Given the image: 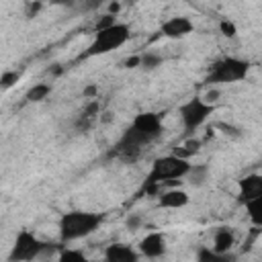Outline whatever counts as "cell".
I'll return each mask as SVG.
<instances>
[{
    "instance_id": "obj_1",
    "label": "cell",
    "mask_w": 262,
    "mask_h": 262,
    "mask_svg": "<svg viewBox=\"0 0 262 262\" xmlns=\"http://www.w3.org/2000/svg\"><path fill=\"white\" fill-rule=\"evenodd\" d=\"M164 127H162V117L154 111H145L135 115V119L131 121V125L121 133V137L117 139V143L111 149V156L121 158L123 162H135L143 147L154 143L156 139H160Z\"/></svg>"
},
{
    "instance_id": "obj_2",
    "label": "cell",
    "mask_w": 262,
    "mask_h": 262,
    "mask_svg": "<svg viewBox=\"0 0 262 262\" xmlns=\"http://www.w3.org/2000/svg\"><path fill=\"white\" fill-rule=\"evenodd\" d=\"M190 166L192 164L188 160H182L174 154L160 156L151 162V168L143 180L141 190L147 194H158L164 188V184H174V182L184 180L186 174L190 172Z\"/></svg>"
},
{
    "instance_id": "obj_3",
    "label": "cell",
    "mask_w": 262,
    "mask_h": 262,
    "mask_svg": "<svg viewBox=\"0 0 262 262\" xmlns=\"http://www.w3.org/2000/svg\"><path fill=\"white\" fill-rule=\"evenodd\" d=\"M104 223V213H94V211H66L59 221V239L63 244L84 239L92 235L100 225Z\"/></svg>"
},
{
    "instance_id": "obj_4",
    "label": "cell",
    "mask_w": 262,
    "mask_h": 262,
    "mask_svg": "<svg viewBox=\"0 0 262 262\" xmlns=\"http://www.w3.org/2000/svg\"><path fill=\"white\" fill-rule=\"evenodd\" d=\"M252 63L244 57H235V55H225L221 59H215L205 74V84L211 86H219V84H235L246 80L248 72H250Z\"/></svg>"
},
{
    "instance_id": "obj_5",
    "label": "cell",
    "mask_w": 262,
    "mask_h": 262,
    "mask_svg": "<svg viewBox=\"0 0 262 262\" xmlns=\"http://www.w3.org/2000/svg\"><path fill=\"white\" fill-rule=\"evenodd\" d=\"M131 39V29L127 23H115L113 27L94 33L90 45L86 47V51L82 53V57H96V55H106L119 47H123L127 41Z\"/></svg>"
},
{
    "instance_id": "obj_6",
    "label": "cell",
    "mask_w": 262,
    "mask_h": 262,
    "mask_svg": "<svg viewBox=\"0 0 262 262\" xmlns=\"http://www.w3.org/2000/svg\"><path fill=\"white\" fill-rule=\"evenodd\" d=\"M51 244L43 242L41 237H37L31 229H20L8 250L6 262H33L37 260L43 252L49 250Z\"/></svg>"
},
{
    "instance_id": "obj_7",
    "label": "cell",
    "mask_w": 262,
    "mask_h": 262,
    "mask_svg": "<svg viewBox=\"0 0 262 262\" xmlns=\"http://www.w3.org/2000/svg\"><path fill=\"white\" fill-rule=\"evenodd\" d=\"M215 108L217 106L203 100V96H192L186 102H182L178 106V117H180V123H182L184 131L188 135H192L196 129H201L207 123V119L215 113Z\"/></svg>"
},
{
    "instance_id": "obj_8",
    "label": "cell",
    "mask_w": 262,
    "mask_h": 262,
    "mask_svg": "<svg viewBox=\"0 0 262 262\" xmlns=\"http://www.w3.org/2000/svg\"><path fill=\"white\" fill-rule=\"evenodd\" d=\"M137 252L139 256L147 258V260H156L162 258L168 252V244H166V235L162 231H147L139 244H137Z\"/></svg>"
},
{
    "instance_id": "obj_9",
    "label": "cell",
    "mask_w": 262,
    "mask_h": 262,
    "mask_svg": "<svg viewBox=\"0 0 262 262\" xmlns=\"http://www.w3.org/2000/svg\"><path fill=\"white\" fill-rule=\"evenodd\" d=\"M194 31V25L188 16H170L166 18L162 25H160V33L166 37V39H182L186 35H190Z\"/></svg>"
},
{
    "instance_id": "obj_10",
    "label": "cell",
    "mask_w": 262,
    "mask_h": 262,
    "mask_svg": "<svg viewBox=\"0 0 262 262\" xmlns=\"http://www.w3.org/2000/svg\"><path fill=\"white\" fill-rule=\"evenodd\" d=\"M262 196V176L258 172L246 174L244 178H239L237 182V203L246 205L252 199Z\"/></svg>"
},
{
    "instance_id": "obj_11",
    "label": "cell",
    "mask_w": 262,
    "mask_h": 262,
    "mask_svg": "<svg viewBox=\"0 0 262 262\" xmlns=\"http://www.w3.org/2000/svg\"><path fill=\"white\" fill-rule=\"evenodd\" d=\"M139 252L125 244V242H113L104 248V254H102V260L104 262H139Z\"/></svg>"
},
{
    "instance_id": "obj_12",
    "label": "cell",
    "mask_w": 262,
    "mask_h": 262,
    "mask_svg": "<svg viewBox=\"0 0 262 262\" xmlns=\"http://www.w3.org/2000/svg\"><path fill=\"white\" fill-rule=\"evenodd\" d=\"M190 203V194L182 188H166L158 192V207L162 209H182Z\"/></svg>"
},
{
    "instance_id": "obj_13",
    "label": "cell",
    "mask_w": 262,
    "mask_h": 262,
    "mask_svg": "<svg viewBox=\"0 0 262 262\" xmlns=\"http://www.w3.org/2000/svg\"><path fill=\"white\" fill-rule=\"evenodd\" d=\"M235 246V233L231 227H219L213 233V250L217 254H229Z\"/></svg>"
},
{
    "instance_id": "obj_14",
    "label": "cell",
    "mask_w": 262,
    "mask_h": 262,
    "mask_svg": "<svg viewBox=\"0 0 262 262\" xmlns=\"http://www.w3.org/2000/svg\"><path fill=\"white\" fill-rule=\"evenodd\" d=\"M231 260H237L235 254H217L211 246H201L196 250V258L194 262H231Z\"/></svg>"
},
{
    "instance_id": "obj_15",
    "label": "cell",
    "mask_w": 262,
    "mask_h": 262,
    "mask_svg": "<svg viewBox=\"0 0 262 262\" xmlns=\"http://www.w3.org/2000/svg\"><path fill=\"white\" fill-rule=\"evenodd\" d=\"M201 145H203V139H196V137H188V139H186L182 145L174 147V149H172V154H174V156H178V158H182V160H188V162H190V158L199 154Z\"/></svg>"
},
{
    "instance_id": "obj_16",
    "label": "cell",
    "mask_w": 262,
    "mask_h": 262,
    "mask_svg": "<svg viewBox=\"0 0 262 262\" xmlns=\"http://www.w3.org/2000/svg\"><path fill=\"white\" fill-rule=\"evenodd\" d=\"M209 172H211V168L207 164H192L190 172L186 174V182L192 186H203L209 180Z\"/></svg>"
},
{
    "instance_id": "obj_17",
    "label": "cell",
    "mask_w": 262,
    "mask_h": 262,
    "mask_svg": "<svg viewBox=\"0 0 262 262\" xmlns=\"http://www.w3.org/2000/svg\"><path fill=\"white\" fill-rule=\"evenodd\" d=\"M51 84H47V82H37V84H33L27 92H25V98L29 100V102H41V100H45L49 94H51Z\"/></svg>"
},
{
    "instance_id": "obj_18",
    "label": "cell",
    "mask_w": 262,
    "mask_h": 262,
    "mask_svg": "<svg viewBox=\"0 0 262 262\" xmlns=\"http://www.w3.org/2000/svg\"><path fill=\"white\" fill-rule=\"evenodd\" d=\"M244 207H246V213H248V219L252 221V225L262 227V196L248 201Z\"/></svg>"
},
{
    "instance_id": "obj_19",
    "label": "cell",
    "mask_w": 262,
    "mask_h": 262,
    "mask_svg": "<svg viewBox=\"0 0 262 262\" xmlns=\"http://www.w3.org/2000/svg\"><path fill=\"white\" fill-rule=\"evenodd\" d=\"M57 262H92L82 250H76V248H61L59 250V256H57Z\"/></svg>"
},
{
    "instance_id": "obj_20",
    "label": "cell",
    "mask_w": 262,
    "mask_h": 262,
    "mask_svg": "<svg viewBox=\"0 0 262 262\" xmlns=\"http://www.w3.org/2000/svg\"><path fill=\"white\" fill-rule=\"evenodd\" d=\"M162 61H164V57H162L160 53H151V51H149V53L139 55V68H141V70H147V72L160 68Z\"/></svg>"
},
{
    "instance_id": "obj_21",
    "label": "cell",
    "mask_w": 262,
    "mask_h": 262,
    "mask_svg": "<svg viewBox=\"0 0 262 262\" xmlns=\"http://www.w3.org/2000/svg\"><path fill=\"white\" fill-rule=\"evenodd\" d=\"M23 78V74L20 72H16V70H6L4 74H0V88H12L18 80Z\"/></svg>"
},
{
    "instance_id": "obj_22",
    "label": "cell",
    "mask_w": 262,
    "mask_h": 262,
    "mask_svg": "<svg viewBox=\"0 0 262 262\" xmlns=\"http://www.w3.org/2000/svg\"><path fill=\"white\" fill-rule=\"evenodd\" d=\"M117 23V16H113V14H100L98 18H96V23H94V33H98V31H104V29H108V27H113Z\"/></svg>"
},
{
    "instance_id": "obj_23",
    "label": "cell",
    "mask_w": 262,
    "mask_h": 262,
    "mask_svg": "<svg viewBox=\"0 0 262 262\" xmlns=\"http://www.w3.org/2000/svg\"><path fill=\"white\" fill-rule=\"evenodd\" d=\"M219 31L225 35V37H229V39H233L235 35H237V27H235V23H231V20H221L219 23Z\"/></svg>"
},
{
    "instance_id": "obj_24",
    "label": "cell",
    "mask_w": 262,
    "mask_h": 262,
    "mask_svg": "<svg viewBox=\"0 0 262 262\" xmlns=\"http://www.w3.org/2000/svg\"><path fill=\"white\" fill-rule=\"evenodd\" d=\"M39 10H43V4L41 2H27L23 14H25V18H33V16L39 14Z\"/></svg>"
},
{
    "instance_id": "obj_25",
    "label": "cell",
    "mask_w": 262,
    "mask_h": 262,
    "mask_svg": "<svg viewBox=\"0 0 262 262\" xmlns=\"http://www.w3.org/2000/svg\"><path fill=\"white\" fill-rule=\"evenodd\" d=\"M141 223H143V219H141V215H137V213H131L127 219H125V225H127V229H139L141 227Z\"/></svg>"
},
{
    "instance_id": "obj_26",
    "label": "cell",
    "mask_w": 262,
    "mask_h": 262,
    "mask_svg": "<svg viewBox=\"0 0 262 262\" xmlns=\"http://www.w3.org/2000/svg\"><path fill=\"white\" fill-rule=\"evenodd\" d=\"M217 129H223V133L229 135V137H239V135H242V131H239L237 127L227 125V123H217Z\"/></svg>"
},
{
    "instance_id": "obj_27",
    "label": "cell",
    "mask_w": 262,
    "mask_h": 262,
    "mask_svg": "<svg viewBox=\"0 0 262 262\" xmlns=\"http://www.w3.org/2000/svg\"><path fill=\"white\" fill-rule=\"evenodd\" d=\"M121 8H123V4H121V2H108V6H106V14L117 16V14L121 12Z\"/></svg>"
},
{
    "instance_id": "obj_28",
    "label": "cell",
    "mask_w": 262,
    "mask_h": 262,
    "mask_svg": "<svg viewBox=\"0 0 262 262\" xmlns=\"http://www.w3.org/2000/svg\"><path fill=\"white\" fill-rule=\"evenodd\" d=\"M123 68H139V55H131L127 59H123Z\"/></svg>"
},
{
    "instance_id": "obj_29",
    "label": "cell",
    "mask_w": 262,
    "mask_h": 262,
    "mask_svg": "<svg viewBox=\"0 0 262 262\" xmlns=\"http://www.w3.org/2000/svg\"><path fill=\"white\" fill-rule=\"evenodd\" d=\"M96 94H98V86L96 84H90V86H86L82 90V96H86V98H94Z\"/></svg>"
},
{
    "instance_id": "obj_30",
    "label": "cell",
    "mask_w": 262,
    "mask_h": 262,
    "mask_svg": "<svg viewBox=\"0 0 262 262\" xmlns=\"http://www.w3.org/2000/svg\"><path fill=\"white\" fill-rule=\"evenodd\" d=\"M217 96H219V90H209V92H207V96H205L203 100H207V102H211V104H213V100H217Z\"/></svg>"
}]
</instances>
